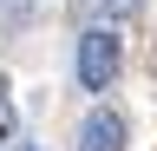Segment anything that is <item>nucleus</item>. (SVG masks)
Wrapping results in <instances>:
<instances>
[{
    "label": "nucleus",
    "mask_w": 157,
    "mask_h": 151,
    "mask_svg": "<svg viewBox=\"0 0 157 151\" xmlns=\"http://www.w3.org/2000/svg\"><path fill=\"white\" fill-rule=\"evenodd\" d=\"M118 66H124L118 26H85V33H78V85H85V92H111Z\"/></svg>",
    "instance_id": "f257e3e1"
},
{
    "label": "nucleus",
    "mask_w": 157,
    "mask_h": 151,
    "mask_svg": "<svg viewBox=\"0 0 157 151\" xmlns=\"http://www.w3.org/2000/svg\"><path fill=\"white\" fill-rule=\"evenodd\" d=\"M124 138H131V125L118 118V112H105V105L78 125V151H124Z\"/></svg>",
    "instance_id": "f03ea898"
},
{
    "label": "nucleus",
    "mask_w": 157,
    "mask_h": 151,
    "mask_svg": "<svg viewBox=\"0 0 157 151\" xmlns=\"http://www.w3.org/2000/svg\"><path fill=\"white\" fill-rule=\"evenodd\" d=\"M92 7H98V26H118L124 13H137V7H144V0H92Z\"/></svg>",
    "instance_id": "7ed1b4c3"
},
{
    "label": "nucleus",
    "mask_w": 157,
    "mask_h": 151,
    "mask_svg": "<svg viewBox=\"0 0 157 151\" xmlns=\"http://www.w3.org/2000/svg\"><path fill=\"white\" fill-rule=\"evenodd\" d=\"M33 20V0H0V26H26Z\"/></svg>",
    "instance_id": "20e7f679"
},
{
    "label": "nucleus",
    "mask_w": 157,
    "mask_h": 151,
    "mask_svg": "<svg viewBox=\"0 0 157 151\" xmlns=\"http://www.w3.org/2000/svg\"><path fill=\"white\" fill-rule=\"evenodd\" d=\"M13 125H20L13 118V99H7V85H0V138H13Z\"/></svg>",
    "instance_id": "39448f33"
},
{
    "label": "nucleus",
    "mask_w": 157,
    "mask_h": 151,
    "mask_svg": "<svg viewBox=\"0 0 157 151\" xmlns=\"http://www.w3.org/2000/svg\"><path fill=\"white\" fill-rule=\"evenodd\" d=\"M13 151H46V145H13Z\"/></svg>",
    "instance_id": "423d86ee"
}]
</instances>
